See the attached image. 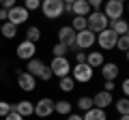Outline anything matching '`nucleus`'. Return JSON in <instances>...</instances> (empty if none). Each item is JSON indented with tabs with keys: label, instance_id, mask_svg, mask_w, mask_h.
Masks as SVG:
<instances>
[{
	"label": "nucleus",
	"instance_id": "obj_1",
	"mask_svg": "<svg viewBox=\"0 0 129 120\" xmlns=\"http://www.w3.org/2000/svg\"><path fill=\"white\" fill-rule=\"evenodd\" d=\"M69 75H71V79H73L75 84H88V82H92L95 69H90L86 62H75V65H71V73Z\"/></svg>",
	"mask_w": 129,
	"mask_h": 120
},
{
	"label": "nucleus",
	"instance_id": "obj_2",
	"mask_svg": "<svg viewBox=\"0 0 129 120\" xmlns=\"http://www.w3.org/2000/svg\"><path fill=\"white\" fill-rule=\"evenodd\" d=\"M39 11L43 13L45 19H58V17H62L64 2H62V0H41Z\"/></svg>",
	"mask_w": 129,
	"mask_h": 120
},
{
	"label": "nucleus",
	"instance_id": "obj_3",
	"mask_svg": "<svg viewBox=\"0 0 129 120\" xmlns=\"http://www.w3.org/2000/svg\"><path fill=\"white\" fill-rule=\"evenodd\" d=\"M101 7H103L101 13L108 17V22L123 19V15H125V2H118V0H103Z\"/></svg>",
	"mask_w": 129,
	"mask_h": 120
},
{
	"label": "nucleus",
	"instance_id": "obj_4",
	"mask_svg": "<svg viewBox=\"0 0 129 120\" xmlns=\"http://www.w3.org/2000/svg\"><path fill=\"white\" fill-rule=\"evenodd\" d=\"M50 71H52V75L54 77H67V75L71 73V62H69V58L67 56H54L52 58V62H50Z\"/></svg>",
	"mask_w": 129,
	"mask_h": 120
},
{
	"label": "nucleus",
	"instance_id": "obj_5",
	"mask_svg": "<svg viewBox=\"0 0 129 120\" xmlns=\"http://www.w3.org/2000/svg\"><path fill=\"white\" fill-rule=\"evenodd\" d=\"M108 17L101 13V11H90V13L86 15V28L90 30V32H101V30H106L108 28Z\"/></svg>",
	"mask_w": 129,
	"mask_h": 120
},
{
	"label": "nucleus",
	"instance_id": "obj_6",
	"mask_svg": "<svg viewBox=\"0 0 129 120\" xmlns=\"http://www.w3.org/2000/svg\"><path fill=\"white\" fill-rule=\"evenodd\" d=\"M28 19H30V13H28V11L24 9L22 5H15L13 9L7 11V22H11L13 26H17V28H19V26H24Z\"/></svg>",
	"mask_w": 129,
	"mask_h": 120
},
{
	"label": "nucleus",
	"instance_id": "obj_7",
	"mask_svg": "<svg viewBox=\"0 0 129 120\" xmlns=\"http://www.w3.org/2000/svg\"><path fill=\"white\" fill-rule=\"evenodd\" d=\"M116 39H118V37L112 32L110 28H106V30H101V32H97L95 45H99V49H103V51H110V49L116 47Z\"/></svg>",
	"mask_w": 129,
	"mask_h": 120
},
{
	"label": "nucleus",
	"instance_id": "obj_8",
	"mask_svg": "<svg viewBox=\"0 0 129 120\" xmlns=\"http://www.w3.org/2000/svg\"><path fill=\"white\" fill-rule=\"evenodd\" d=\"M15 77H17V86L22 88L24 92H32V90L37 88V77H35V75H30L28 71L15 69Z\"/></svg>",
	"mask_w": 129,
	"mask_h": 120
},
{
	"label": "nucleus",
	"instance_id": "obj_9",
	"mask_svg": "<svg viewBox=\"0 0 129 120\" xmlns=\"http://www.w3.org/2000/svg\"><path fill=\"white\" fill-rule=\"evenodd\" d=\"M95 41H97V34L90 32L88 28H86V30H80V32H75V47H78L80 51L95 47Z\"/></svg>",
	"mask_w": 129,
	"mask_h": 120
},
{
	"label": "nucleus",
	"instance_id": "obj_10",
	"mask_svg": "<svg viewBox=\"0 0 129 120\" xmlns=\"http://www.w3.org/2000/svg\"><path fill=\"white\" fill-rule=\"evenodd\" d=\"M58 43H62V45L69 47V51H80L78 47H75V30L71 26H60L58 28Z\"/></svg>",
	"mask_w": 129,
	"mask_h": 120
},
{
	"label": "nucleus",
	"instance_id": "obj_11",
	"mask_svg": "<svg viewBox=\"0 0 129 120\" xmlns=\"http://www.w3.org/2000/svg\"><path fill=\"white\" fill-rule=\"evenodd\" d=\"M54 114V99L50 97H43L39 99L37 103H35V116H39V118H50V116Z\"/></svg>",
	"mask_w": 129,
	"mask_h": 120
},
{
	"label": "nucleus",
	"instance_id": "obj_12",
	"mask_svg": "<svg viewBox=\"0 0 129 120\" xmlns=\"http://www.w3.org/2000/svg\"><path fill=\"white\" fill-rule=\"evenodd\" d=\"M15 56H17L19 60H24V62H28L30 58H35V56H37V45L24 39V41L17 45V49H15Z\"/></svg>",
	"mask_w": 129,
	"mask_h": 120
},
{
	"label": "nucleus",
	"instance_id": "obj_13",
	"mask_svg": "<svg viewBox=\"0 0 129 120\" xmlns=\"http://www.w3.org/2000/svg\"><path fill=\"white\" fill-rule=\"evenodd\" d=\"M99 69H101L103 82H116V77L120 75V67L116 65V62H103Z\"/></svg>",
	"mask_w": 129,
	"mask_h": 120
},
{
	"label": "nucleus",
	"instance_id": "obj_14",
	"mask_svg": "<svg viewBox=\"0 0 129 120\" xmlns=\"http://www.w3.org/2000/svg\"><path fill=\"white\" fill-rule=\"evenodd\" d=\"M112 103H114V97H112V92H106V90H99L92 97V107H99V109H108Z\"/></svg>",
	"mask_w": 129,
	"mask_h": 120
},
{
	"label": "nucleus",
	"instance_id": "obj_15",
	"mask_svg": "<svg viewBox=\"0 0 129 120\" xmlns=\"http://www.w3.org/2000/svg\"><path fill=\"white\" fill-rule=\"evenodd\" d=\"M13 111H17L22 118H28V116L35 114V103H30L28 99H22V101L13 103Z\"/></svg>",
	"mask_w": 129,
	"mask_h": 120
},
{
	"label": "nucleus",
	"instance_id": "obj_16",
	"mask_svg": "<svg viewBox=\"0 0 129 120\" xmlns=\"http://www.w3.org/2000/svg\"><path fill=\"white\" fill-rule=\"evenodd\" d=\"M90 5H88L86 0H75V2H71V17L73 15H78V17H86L88 13H90Z\"/></svg>",
	"mask_w": 129,
	"mask_h": 120
},
{
	"label": "nucleus",
	"instance_id": "obj_17",
	"mask_svg": "<svg viewBox=\"0 0 129 120\" xmlns=\"http://www.w3.org/2000/svg\"><path fill=\"white\" fill-rule=\"evenodd\" d=\"M45 67H47V65L43 62V60H39L37 56H35V58H30V60L26 62V71H28L30 75H35V77H39V75L43 73V69H45Z\"/></svg>",
	"mask_w": 129,
	"mask_h": 120
},
{
	"label": "nucleus",
	"instance_id": "obj_18",
	"mask_svg": "<svg viewBox=\"0 0 129 120\" xmlns=\"http://www.w3.org/2000/svg\"><path fill=\"white\" fill-rule=\"evenodd\" d=\"M103 62H106L103 51H86V65L90 67V69H99Z\"/></svg>",
	"mask_w": 129,
	"mask_h": 120
},
{
	"label": "nucleus",
	"instance_id": "obj_19",
	"mask_svg": "<svg viewBox=\"0 0 129 120\" xmlns=\"http://www.w3.org/2000/svg\"><path fill=\"white\" fill-rule=\"evenodd\" d=\"M73 111V103L67 101V99H60V101H54V114L58 116H69Z\"/></svg>",
	"mask_w": 129,
	"mask_h": 120
},
{
	"label": "nucleus",
	"instance_id": "obj_20",
	"mask_svg": "<svg viewBox=\"0 0 129 120\" xmlns=\"http://www.w3.org/2000/svg\"><path fill=\"white\" fill-rule=\"evenodd\" d=\"M108 28H110L116 37H120V34H129V24L125 22V19H114V22L108 24Z\"/></svg>",
	"mask_w": 129,
	"mask_h": 120
},
{
	"label": "nucleus",
	"instance_id": "obj_21",
	"mask_svg": "<svg viewBox=\"0 0 129 120\" xmlns=\"http://www.w3.org/2000/svg\"><path fill=\"white\" fill-rule=\"evenodd\" d=\"M82 120H108L106 109H99V107H90L88 111L82 114Z\"/></svg>",
	"mask_w": 129,
	"mask_h": 120
},
{
	"label": "nucleus",
	"instance_id": "obj_22",
	"mask_svg": "<svg viewBox=\"0 0 129 120\" xmlns=\"http://www.w3.org/2000/svg\"><path fill=\"white\" fill-rule=\"evenodd\" d=\"M0 34H2L5 39H15V37H17V26H13L11 22H2Z\"/></svg>",
	"mask_w": 129,
	"mask_h": 120
},
{
	"label": "nucleus",
	"instance_id": "obj_23",
	"mask_svg": "<svg viewBox=\"0 0 129 120\" xmlns=\"http://www.w3.org/2000/svg\"><path fill=\"white\" fill-rule=\"evenodd\" d=\"M26 41H30V43L37 45V43L41 41V28H39V26H28V30H26Z\"/></svg>",
	"mask_w": 129,
	"mask_h": 120
},
{
	"label": "nucleus",
	"instance_id": "obj_24",
	"mask_svg": "<svg viewBox=\"0 0 129 120\" xmlns=\"http://www.w3.org/2000/svg\"><path fill=\"white\" fill-rule=\"evenodd\" d=\"M58 88L62 90V92H73L75 82L71 79V75H67V77H60V79H58Z\"/></svg>",
	"mask_w": 129,
	"mask_h": 120
},
{
	"label": "nucleus",
	"instance_id": "obj_25",
	"mask_svg": "<svg viewBox=\"0 0 129 120\" xmlns=\"http://www.w3.org/2000/svg\"><path fill=\"white\" fill-rule=\"evenodd\" d=\"M75 105H78V109L84 114V111H88L92 107V97H86V94H84V97H80L78 101H75Z\"/></svg>",
	"mask_w": 129,
	"mask_h": 120
},
{
	"label": "nucleus",
	"instance_id": "obj_26",
	"mask_svg": "<svg viewBox=\"0 0 129 120\" xmlns=\"http://www.w3.org/2000/svg\"><path fill=\"white\" fill-rule=\"evenodd\" d=\"M114 105H116V111H118L120 116H129V99H127V97L118 99Z\"/></svg>",
	"mask_w": 129,
	"mask_h": 120
},
{
	"label": "nucleus",
	"instance_id": "obj_27",
	"mask_svg": "<svg viewBox=\"0 0 129 120\" xmlns=\"http://www.w3.org/2000/svg\"><path fill=\"white\" fill-rule=\"evenodd\" d=\"M114 49L127 54V49H129V34H120V37L116 39V47H114Z\"/></svg>",
	"mask_w": 129,
	"mask_h": 120
},
{
	"label": "nucleus",
	"instance_id": "obj_28",
	"mask_svg": "<svg viewBox=\"0 0 129 120\" xmlns=\"http://www.w3.org/2000/svg\"><path fill=\"white\" fill-rule=\"evenodd\" d=\"M71 28H73L75 32L86 30V17H78V15H73V17H71Z\"/></svg>",
	"mask_w": 129,
	"mask_h": 120
},
{
	"label": "nucleus",
	"instance_id": "obj_29",
	"mask_svg": "<svg viewBox=\"0 0 129 120\" xmlns=\"http://www.w3.org/2000/svg\"><path fill=\"white\" fill-rule=\"evenodd\" d=\"M24 9L28 11V13H32V11H39V7H41V0H24Z\"/></svg>",
	"mask_w": 129,
	"mask_h": 120
},
{
	"label": "nucleus",
	"instance_id": "obj_30",
	"mask_svg": "<svg viewBox=\"0 0 129 120\" xmlns=\"http://www.w3.org/2000/svg\"><path fill=\"white\" fill-rule=\"evenodd\" d=\"M67 54H69V47L62 45V43H56L52 47V56H67Z\"/></svg>",
	"mask_w": 129,
	"mask_h": 120
},
{
	"label": "nucleus",
	"instance_id": "obj_31",
	"mask_svg": "<svg viewBox=\"0 0 129 120\" xmlns=\"http://www.w3.org/2000/svg\"><path fill=\"white\" fill-rule=\"evenodd\" d=\"M13 109V103H9V101H0V118H5L9 111Z\"/></svg>",
	"mask_w": 129,
	"mask_h": 120
},
{
	"label": "nucleus",
	"instance_id": "obj_32",
	"mask_svg": "<svg viewBox=\"0 0 129 120\" xmlns=\"http://www.w3.org/2000/svg\"><path fill=\"white\" fill-rule=\"evenodd\" d=\"M52 77H54V75H52V71H50V67H45V69H43V73L39 75L37 79H41V82H50Z\"/></svg>",
	"mask_w": 129,
	"mask_h": 120
},
{
	"label": "nucleus",
	"instance_id": "obj_33",
	"mask_svg": "<svg viewBox=\"0 0 129 120\" xmlns=\"http://www.w3.org/2000/svg\"><path fill=\"white\" fill-rule=\"evenodd\" d=\"M17 5V0H0V9H13V7Z\"/></svg>",
	"mask_w": 129,
	"mask_h": 120
},
{
	"label": "nucleus",
	"instance_id": "obj_34",
	"mask_svg": "<svg viewBox=\"0 0 129 120\" xmlns=\"http://www.w3.org/2000/svg\"><path fill=\"white\" fill-rule=\"evenodd\" d=\"M88 5H90L92 11H101V5H103V0H86Z\"/></svg>",
	"mask_w": 129,
	"mask_h": 120
},
{
	"label": "nucleus",
	"instance_id": "obj_35",
	"mask_svg": "<svg viewBox=\"0 0 129 120\" xmlns=\"http://www.w3.org/2000/svg\"><path fill=\"white\" fill-rule=\"evenodd\" d=\"M2 120H24V118H22V116H19V114H17V111H13V109H11V111H9V114H7V116H5V118H2Z\"/></svg>",
	"mask_w": 129,
	"mask_h": 120
},
{
	"label": "nucleus",
	"instance_id": "obj_36",
	"mask_svg": "<svg viewBox=\"0 0 129 120\" xmlns=\"http://www.w3.org/2000/svg\"><path fill=\"white\" fill-rule=\"evenodd\" d=\"M114 88H116V82H103V90L106 92H114Z\"/></svg>",
	"mask_w": 129,
	"mask_h": 120
},
{
	"label": "nucleus",
	"instance_id": "obj_37",
	"mask_svg": "<svg viewBox=\"0 0 129 120\" xmlns=\"http://www.w3.org/2000/svg\"><path fill=\"white\" fill-rule=\"evenodd\" d=\"M120 90H123L125 97L129 94V79H123V82H120Z\"/></svg>",
	"mask_w": 129,
	"mask_h": 120
},
{
	"label": "nucleus",
	"instance_id": "obj_38",
	"mask_svg": "<svg viewBox=\"0 0 129 120\" xmlns=\"http://www.w3.org/2000/svg\"><path fill=\"white\" fill-rule=\"evenodd\" d=\"M75 62H86V51H75Z\"/></svg>",
	"mask_w": 129,
	"mask_h": 120
},
{
	"label": "nucleus",
	"instance_id": "obj_39",
	"mask_svg": "<svg viewBox=\"0 0 129 120\" xmlns=\"http://www.w3.org/2000/svg\"><path fill=\"white\" fill-rule=\"evenodd\" d=\"M67 120H82V114H73V111H71V114L67 116Z\"/></svg>",
	"mask_w": 129,
	"mask_h": 120
},
{
	"label": "nucleus",
	"instance_id": "obj_40",
	"mask_svg": "<svg viewBox=\"0 0 129 120\" xmlns=\"http://www.w3.org/2000/svg\"><path fill=\"white\" fill-rule=\"evenodd\" d=\"M7 22V9H0V24Z\"/></svg>",
	"mask_w": 129,
	"mask_h": 120
},
{
	"label": "nucleus",
	"instance_id": "obj_41",
	"mask_svg": "<svg viewBox=\"0 0 129 120\" xmlns=\"http://www.w3.org/2000/svg\"><path fill=\"white\" fill-rule=\"evenodd\" d=\"M62 2L64 5H71V2H75V0H62Z\"/></svg>",
	"mask_w": 129,
	"mask_h": 120
},
{
	"label": "nucleus",
	"instance_id": "obj_42",
	"mask_svg": "<svg viewBox=\"0 0 129 120\" xmlns=\"http://www.w3.org/2000/svg\"><path fill=\"white\" fill-rule=\"evenodd\" d=\"M118 120H129V116H120V118Z\"/></svg>",
	"mask_w": 129,
	"mask_h": 120
},
{
	"label": "nucleus",
	"instance_id": "obj_43",
	"mask_svg": "<svg viewBox=\"0 0 129 120\" xmlns=\"http://www.w3.org/2000/svg\"><path fill=\"white\" fill-rule=\"evenodd\" d=\"M0 49H2V43H0Z\"/></svg>",
	"mask_w": 129,
	"mask_h": 120
},
{
	"label": "nucleus",
	"instance_id": "obj_44",
	"mask_svg": "<svg viewBox=\"0 0 129 120\" xmlns=\"http://www.w3.org/2000/svg\"><path fill=\"white\" fill-rule=\"evenodd\" d=\"M118 2H125V0H118Z\"/></svg>",
	"mask_w": 129,
	"mask_h": 120
},
{
	"label": "nucleus",
	"instance_id": "obj_45",
	"mask_svg": "<svg viewBox=\"0 0 129 120\" xmlns=\"http://www.w3.org/2000/svg\"><path fill=\"white\" fill-rule=\"evenodd\" d=\"M0 28H2V24H0Z\"/></svg>",
	"mask_w": 129,
	"mask_h": 120
}]
</instances>
